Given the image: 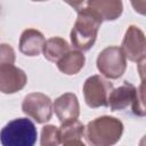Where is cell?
Segmentation results:
<instances>
[{
	"label": "cell",
	"mask_w": 146,
	"mask_h": 146,
	"mask_svg": "<svg viewBox=\"0 0 146 146\" xmlns=\"http://www.w3.org/2000/svg\"><path fill=\"white\" fill-rule=\"evenodd\" d=\"M102 23V18L88 7L79 9L76 21L71 31L72 46L80 51L89 50L96 42L97 33Z\"/></svg>",
	"instance_id": "1"
},
{
	"label": "cell",
	"mask_w": 146,
	"mask_h": 146,
	"mask_svg": "<svg viewBox=\"0 0 146 146\" xmlns=\"http://www.w3.org/2000/svg\"><path fill=\"white\" fill-rule=\"evenodd\" d=\"M123 133V123L108 115H103L90 121L84 130L87 143L92 146H111L116 144Z\"/></svg>",
	"instance_id": "2"
},
{
	"label": "cell",
	"mask_w": 146,
	"mask_h": 146,
	"mask_svg": "<svg viewBox=\"0 0 146 146\" xmlns=\"http://www.w3.org/2000/svg\"><path fill=\"white\" fill-rule=\"evenodd\" d=\"M143 83L137 89L132 83L124 81L122 86L116 89H112L108 95V106L112 112L127 111L131 108L132 113L137 116H145L144 96H143Z\"/></svg>",
	"instance_id": "3"
},
{
	"label": "cell",
	"mask_w": 146,
	"mask_h": 146,
	"mask_svg": "<svg viewBox=\"0 0 146 146\" xmlns=\"http://www.w3.org/2000/svg\"><path fill=\"white\" fill-rule=\"evenodd\" d=\"M38 131L34 123L26 117L8 122L0 131V143L3 146H33Z\"/></svg>",
	"instance_id": "4"
},
{
	"label": "cell",
	"mask_w": 146,
	"mask_h": 146,
	"mask_svg": "<svg viewBox=\"0 0 146 146\" xmlns=\"http://www.w3.org/2000/svg\"><path fill=\"white\" fill-rule=\"evenodd\" d=\"M97 68L107 79H119L127 68V58L121 48L112 46L102 50L97 57Z\"/></svg>",
	"instance_id": "5"
},
{
	"label": "cell",
	"mask_w": 146,
	"mask_h": 146,
	"mask_svg": "<svg viewBox=\"0 0 146 146\" xmlns=\"http://www.w3.org/2000/svg\"><path fill=\"white\" fill-rule=\"evenodd\" d=\"M113 89L112 82L100 75L89 76L83 84L86 104L91 108L108 106V95Z\"/></svg>",
	"instance_id": "6"
},
{
	"label": "cell",
	"mask_w": 146,
	"mask_h": 146,
	"mask_svg": "<svg viewBox=\"0 0 146 146\" xmlns=\"http://www.w3.org/2000/svg\"><path fill=\"white\" fill-rule=\"evenodd\" d=\"M22 111L27 116L32 117L36 123H46L52 115L51 99L41 92H32L24 97Z\"/></svg>",
	"instance_id": "7"
},
{
	"label": "cell",
	"mask_w": 146,
	"mask_h": 146,
	"mask_svg": "<svg viewBox=\"0 0 146 146\" xmlns=\"http://www.w3.org/2000/svg\"><path fill=\"white\" fill-rule=\"evenodd\" d=\"M121 49L125 58L130 62H144L146 55V40L144 32L138 26L130 25L125 31Z\"/></svg>",
	"instance_id": "8"
},
{
	"label": "cell",
	"mask_w": 146,
	"mask_h": 146,
	"mask_svg": "<svg viewBox=\"0 0 146 146\" xmlns=\"http://www.w3.org/2000/svg\"><path fill=\"white\" fill-rule=\"evenodd\" d=\"M27 82V76L22 68L14 64L0 66V91L3 94H15L22 90Z\"/></svg>",
	"instance_id": "9"
},
{
	"label": "cell",
	"mask_w": 146,
	"mask_h": 146,
	"mask_svg": "<svg viewBox=\"0 0 146 146\" xmlns=\"http://www.w3.org/2000/svg\"><path fill=\"white\" fill-rule=\"evenodd\" d=\"M52 110L60 123L76 120L80 115V105L75 94L66 92L55 99Z\"/></svg>",
	"instance_id": "10"
},
{
	"label": "cell",
	"mask_w": 146,
	"mask_h": 146,
	"mask_svg": "<svg viewBox=\"0 0 146 146\" xmlns=\"http://www.w3.org/2000/svg\"><path fill=\"white\" fill-rule=\"evenodd\" d=\"M87 7L102 21H115L123 11L122 0H87Z\"/></svg>",
	"instance_id": "11"
},
{
	"label": "cell",
	"mask_w": 146,
	"mask_h": 146,
	"mask_svg": "<svg viewBox=\"0 0 146 146\" xmlns=\"http://www.w3.org/2000/svg\"><path fill=\"white\" fill-rule=\"evenodd\" d=\"M44 42V36L40 31L27 29L19 38V51L25 56H38L42 51Z\"/></svg>",
	"instance_id": "12"
},
{
	"label": "cell",
	"mask_w": 146,
	"mask_h": 146,
	"mask_svg": "<svg viewBox=\"0 0 146 146\" xmlns=\"http://www.w3.org/2000/svg\"><path fill=\"white\" fill-rule=\"evenodd\" d=\"M86 127L76 120L62 123L58 128L59 132V143L62 145H79L83 146L84 143L82 138L84 137Z\"/></svg>",
	"instance_id": "13"
},
{
	"label": "cell",
	"mask_w": 146,
	"mask_h": 146,
	"mask_svg": "<svg viewBox=\"0 0 146 146\" xmlns=\"http://www.w3.org/2000/svg\"><path fill=\"white\" fill-rule=\"evenodd\" d=\"M86 57L80 50H68L58 62L57 67L58 70L67 75H74L79 73L82 67L84 66Z\"/></svg>",
	"instance_id": "14"
},
{
	"label": "cell",
	"mask_w": 146,
	"mask_h": 146,
	"mask_svg": "<svg viewBox=\"0 0 146 146\" xmlns=\"http://www.w3.org/2000/svg\"><path fill=\"white\" fill-rule=\"evenodd\" d=\"M68 50H70V44L65 39L59 36H54L48 39L42 48L44 58L54 63H57Z\"/></svg>",
	"instance_id": "15"
},
{
	"label": "cell",
	"mask_w": 146,
	"mask_h": 146,
	"mask_svg": "<svg viewBox=\"0 0 146 146\" xmlns=\"http://www.w3.org/2000/svg\"><path fill=\"white\" fill-rule=\"evenodd\" d=\"M42 146H56L59 145V132L58 127L52 124H47L41 130V140Z\"/></svg>",
	"instance_id": "16"
},
{
	"label": "cell",
	"mask_w": 146,
	"mask_h": 146,
	"mask_svg": "<svg viewBox=\"0 0 146 146\" xmlns=\"http://www.w3.org/2000/svg\"><path fill=\"white\" fill-rule=\"evenodd\" d=\"M15 59L14 48L8 43H0V66L5 64H14Z\"/></svg>",
	"instance_id": "17"
},
{
	"label": "cell",
	"mask_w": 146,
	"mask_h": 146,
	"mask_svg": "<svg viewBox=\"0 0 146 146\" xmlns=\"http://www.w3.org/2000/svg\"><path fill=\"white\" fill-rule=\"evenodd\" d=\"M133 9L140 15H145V0H130Z\"/></svg>",
	"instance_id": "18"
},
{
	"label": "cell",
	"mask_w": 146,
	"mask_h": 146,
	"mask_svg": "<svg viewBox=\"0 0 146 146\" xmlns=\"http://www.w3.org/2000/svg\"><path fill=\"white\" fill-rule=\"evenodd\" d=\"M64 1L78 11L79 9H81V8L83 7V5H84V2H86L87 0H64Z\"/></svg>",
	"instance_id": "19"
},
{
	"label": "cell",
	"mask_w": 146,
	"mask_h": 146,
	"mask_svg": "<svg viewBox=\"0 0 146 146\" xmlns=\"http://www.w3.org/2000/svg\"><path fill=\"white\" fill-rule=\"evenodd\" d=\"M33 1H46V0H33Z\"/></svg>",
	"instance_id": "20"
}]
</instances>
